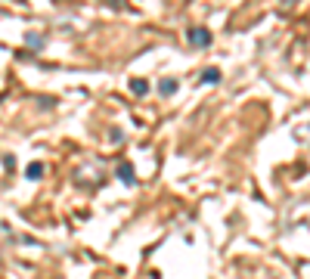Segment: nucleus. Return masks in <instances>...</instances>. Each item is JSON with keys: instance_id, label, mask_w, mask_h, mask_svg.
Instances as JSON below:
<instances>
[{"instance_id": "obj_1", "label": "nucleus", "mask_w": 310, "mask_h": 279, "mask_svg": "<svg viewBox=\"0 0 310 279\" xmlns=\"http://www.w3.org/2000/svg\"><path fill=\"white\" fill-rule=\"evenodd\" d=\"M186 37H189V44H192V47H208V44H211V31H208V28H202V25L189 28V31H186Z\"/></svg>"}, {"instance_id": "obj_2", "label": "nucleus", "mask_w": 310, "mask_h": 279, "mask_svg": "<svg viewBox=\"0 0 310 279\" xmlns=\"http://www.w3.org/2000/svg\"><path fill=\"white\" fill-rule=\"evenodd\" d=\"M118 177H121V183H127V186H134V183H137V174H134V168H131V165H118Z\"/></svg>"}, {"instance_id": "obj_3", "label": "nucleus", "mask_w": 310, "mask_h": 279, "mask_svg": "<svg viewBox=\"0 0 310 279\" xmlns=\"http://www.w3.org/2000/svg\"><path fill=\"white\" fill-rule=\"evenodd\" d=\"M131 93H134V96H146V93H149L146 78H134V81H131Z\"/></svg>"}, {"instance_id": "obj_4", "label": "nucleus", "mask_w": 310, "mask_h": 279, "mask_svg": "<svg viewBox=\"0 0 310 279\" xmlns=\"http://www.w3.org/2000/svg\"><path fill=\"white\" fill-rule=\"evenodd\" d=\"M25 177H28V180H41V177H44V165H41V162H34V165H28Z\"/></svg>"}, {"instance_id": "obj_5", "label": "nucleus", "mask_w": 310, "mask_h": 279, "mask_svg": "<svg viewBox=\"0 0 310 279\" xmlns=\"http://www.w3.org/2000/svg\"><path fill=\"white\" fill-rule=\"evenodd\" d=\"M177 90V78H165V81L159 84V93H165V96H171Z\"/></svg>"}, {"instance_id": "obj_6", "label": "nucleus", "mask_w": 310, "mask_h": 279, "mask_svg": "<svg viewBox=\"0 0 310 279\" xmlns=\"http://www.w3.org/2000/svg\"><path fill=\"white\" fill-rule=\"evenodd\" d=\"M217 81H220V71H217V68L202 71V84H217Z\"/></svg>"}, {"instance_id": "obj_7", "label": "nucleus", "mask_w": 310, "mask_h": 279, "mask_svg": "<svg viewBox=\"0 0 310 279\" xmlns=\"http://www.w3.org/2000/svg\"><path fill=\"white\" fill-rule=\"evenodd\" d=\"M13 165H16V158L7 152V155H4V171H13Z\"/></svg>"}, {"instance_id": "obj_8", "label": "nucleus", "mask_w": 310, "mask_h": 279, "mask_svg": "<svg viewBox=\"0 0 310 279\" xmlns=\"http://www.w3.org/2000/svg\"><path fill=\"white\" fill-rule=\"evenodd\" d=\"M28 47H37V50H41L44 41H41V37H34V34H28Z\"/></svg>"}]
</instances>
